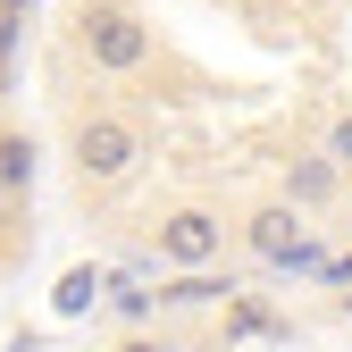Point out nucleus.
<instances>
[{
    "label": "nucleus",
    "instance_id": "obj_1",
    "mask_svg": "<svg viewBox=\"0 0 352 352\" xmlns=\"http://www.w3.org/2000/svg\"><path fill=\"white\" fill-rule=\"evenodd\" d=\"M76 51L93 59L101 76H135L151 59V25L126 9V0H84V9H76Z\"/></svg>",
    "mask_w": 352,
    "mask_h": 352
},
{
    "label": "nucleus",
    "instance_id": "obj_2",
    "mask_svg": "<svg viewBox=\"0 0 352 352\" xmlns=\"http://www.w3.org/2000/svg\"><path fill=\"white\" fill-rule=\"evenodd\" d=\"M143 160V126L135 118H118V109H93L76 126V176H84V193L93 185H126Z\"/></svg>",
    "mask_w": 352,
    "mask_h": 352
},
{
    "label": "nucleus",
    "instance_id": "obj_3",
    "mask_svg": "<svg viewBox=\"0 0 352 352\" xmlns=\"http://www.w3.org/2000/svg\"><path fill=\"white\" fill-rule=\"evenodd\" d=\"M243 252L260 260V269H311L319 252H311V235H302V201H285V193L260 201L243 218Z\"/></svg>",
    "mask_w": 352,
    "mask_h": 352
},
{
    "label": "nucleus",
    "instance_id": "obj_4",
    "mask_svg": "<svg viewBox=\"0 0 352 352\" xmlns=\"http://www.w3.org/2000/svg\"><path fill=\"white\" fill-rule=\"evenodd\" d=\"M227 260V218L185 201V210H168L160 218V269H218Z\"/></svg>",
    "mask_w": 352,
    "mask_h": 352
},
{
    "label": "nucleus",
    "instance_id": "obj_5",
    "mask_svg": "<svg viewBox=\"0 0 352 352\" xmlns=\"http://www.w3.org/2000/svg\"><path fill=\"white\" fill-rule=\"evenodd\" d=\"M336 193H344V160H336V151H294V160H285V201L319 210V201H336Z\"/></svg>",
    "mask_w": 352,
    "mask_h": 352
},
{
    "label": "nucleus",
    "instance_id": "obj_6",
    "mask_svg": "<svg viewBox=\"0 0 352 352\" xmlns=\"http://www.w3.org/2000/svg\"><path fill=\"white\" fill-rule=\"evenodd\" d=\"M210 302H235V277H218V269H168L160 311H210Z\"/></svg>",
    "mask_w": 352,
    "mask_h": 352
},
{
    "label": "nucleus",
    "instance_id": "obj_7",
    "mask_svg": "<svg viewBox=\"0 0 352 352\" xmlns=\"http://www.w3.org/2000/svg\"><path fill=\"white\" fill-rule=\"evenodd\" d=\"M101 294H109V277L93 269V260H84V269H67V277L51 285V311H59V319H84V311H93Z\"/></svg>",
    "mask_w": 352,
    "mask_h": 352
},
{
    "label": "nucleus",
    "instance_id": "obj_8",
    "mask_svg": "<svg viewBox=\"0 0 352 352\" xmlns=\"http://www.w3.org/2000/svg\"><path fill=\"white\" fill-rule=\"evenodd\" d=\"M34 135H0V193H9V201H25L34 193Z\"/></svg>",
    "mask_w": 352,
    "mask_h": 352
},
{
    "label": "nucleus",
    "instance_id": "obj_9",
    "mask_svg": "<svg viewBox=\"0 0 352 352\" xmlns=\"http://www.w3.org/2000/svg\"><path fill=\"white\" fill-rule=\"evenodd\" d=\"M227 336H269V344H285L294 327H285V319H277L260 294H235V302H227Z\"/></svg>",
    "mask_w": 352,
    "mask_h": 352
},
{
    "label": "nucleus",
    "instance_id": "obj_10",
    "mask_svg": "<svg viewBox=\"0 0 352 352\" xmlns=\"http://www.w3.org/2000/svg\"><path fill=\"white\" fill-rule=\"evenodd\" d=\"M151 302H160V294H135V285H109V311H118L126 327H143V319H151Z\"/></svg>",
    "mask_w": 352,
    "mask_h": 352
},
{
    "label": "nucleus",
    "instance_id": "obj_11",
    "mask_svg": "<svg viewBox=\"0 0 352 352\" xmlns=\"http://www.w3.org/2000/svg\"><path fill=\"white\" fill-rule=\"evenodd\" d=\"M327 151H336V160H344V168H352V109H344V118H336V126H327Z\"/></svg>",
    "mask_w": 352,
    "mask_h": 352
},
{
    "label": "nucleus",
    "instance_id": "obj_12",
    "mask_svg": "<svg viewBox=\"0 0 352 352\" xmlns=\"http://www.w3.org/2000/svg\"><path fill=\"white\" fill-rule=\"evenodd\" d=\"M9 51H17V9H0V76H9Z\"/></svg>",
    "mask_w": 352,
    "mask_h": 352
},
{
    "label": "nucleus",
    "instance_id": "obj_13",
    "mask_svg": "<svg viewBox=\"0 0 352 352\" xmlns=\"http://www.w3.org/2000/svg\"><path fill=\"white\" fill-rule=\"evenodd\" d=\"M327 277H336V285H352V252H344V260H336V269H327Z\"/></svg>",
    "mask_w": 352,
    "mask_h": 352
},
{
    "label": "nucleus",
    "instance_id": "obj_14",
    "mask_svg": "<svg viewBox=\"0 0 352 352\" xmlns=\"http://www.w3.org/2000/svg\"><path fill=\"white\" fill-rule=\"evenodd\" d=\"M118 352H168V344H151V336H135V344H118Z\"/></svg>",
    "mask_w": 352,
    "mask_h": 352
},
{
    "label": "nucleus",
    "instance_id": "obj_15",
    "mask_svg": "<svg viewBox=\"0 0 352 352\" xmlns=\"http://www.w3.org/2000/svg\"><path fill=\"white\" fill-rule=\"evenodd\" d=\"M0 9H17V17H25V9H34V0H0Z\"/></svg>",
    "mask_w": 352,
    "mask_h": 352
},
{
    "label": "nucleus",
    "instance_id": "obj_16",
    "mask_svg": "<svg viewBox=\"0 0 352 352\" xmlns=\"http://www.w3.org/2000/svg\"><path fill=\"white\" fill-rule=\"evenodd\" d=\"M0 201H9V193H0Z\"/></svg>",
    "mask_w": 352,
    "mask_h": 352
},
{
    "label": "nucleus",
    "instance_id": "obj_17",
    "mask_svg": "<svg viewBox=\"0 0 352 352\" xmlns=\"http://www.w3.org/2000/svg\"><path fill=\"white\" fill-rule=\"evenodd\" d=\"M344 302H352V294H344Z\"/></svg>",
    "mask_w": 352,
    "mask_h": 352
}]
</instances>
